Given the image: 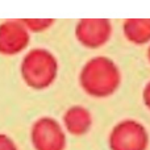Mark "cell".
I'll return each mask as SVG.
<instances>
[{
  "label": "cell",
  "instance_id": "obj_4",
  "mask_svg": "<svg viewBox=\"0 0 150 150\" xmlns=\"http://www.w3.org/2000/svg\"><path fill=\"white\" fill-rule=\"evenodd\" d=\"M32 144L36 150H65L66 136L55 120L44 117L32 128Z\"/></svg>",
  "mask_w": 150,
  "mask_h": 150
},
{
  "label": "cell",
  "instance_id": "obj_5",
  "mask_svg": "<svg viewBox=\"0 0 150 150\" xmlns=\"http://www.w3.org/2000/svg\"><path fill=\"white\" fill-rule=\"evenodd\" d=\"M28 42V34L18 21H7L0 25V52L16 53Z\"/></svg>",
  "mask_w": 150,
  "mask_h": 150
},
{
  "label": "cell",
  "instance_id": "obj_9",
  "mask_svg": "<svg viewBox=\"0 0 150 150\" xmlns=\"http://www.w3.org/2000/svg\"><path fill=\"white\" fill-rule=\"evenodd\" d=\"M0 150H17L12 138L5 134H0Z\"/></svg>",
  "mask_w": 150,
  "mask_h": 150
},
{
  "label": "cell",
  "instance_id": "obj_8",
  "mask_svg": "<svg viewBox=\"0 0 150 150\" xmlns=\"http://www.w3.org/2000/svg\"><path fill=\"white\" fill-rule=\"evenodd\" d=\"M125 33L136 42H144L150 38V20L133 18L125 23Z\"/></svg>",
  "mask_w": 150,
  "mask_h": 150
},
{
  "label": "cell",
  "instance_id": "obj_2",
  "mask_svg": "<svg viewBox=\"0 0 150 150\" xmlns=\"http://www.w3.org/2000/svg\"><path fill=\"white\" fill-rule=\"evenodd\" d=\"M23 74L29 84L44 87L52 82L55 75V59L46 50L36 49L24 59Z\"/></svg>",
  "mask_w": 150,
  "mask_h": 150
},
{
  "label": "cell",
  "instance_id": "obj_3",
  "mask_svg": "<svg viewBox=\"0 0 150 150\" xmlns=\"http://www.w3.org/2000/svg\"><path fill=\"white\" fill-rule=\"evenodd\" d=\"M148 144L149 136L146 129L133 120L119 122L109 134L111 150H146Z\"/></svg>",
  "mask_w": 150,
  "mask_h": 150
},
{
  "label": "cell",
  "instance_id": "obj_1",
  "mask_svg": "<svg viewBox=\"0 0 150 150\" xmlns=\"http://www.w3.org/2000/svg\"><path fill=\"white\" fill-rule=\"evenodd\" d=\"M119 82V73L115 63L108 58L98 57L84 66L82 83L88 92L93 95L109 93Z\"/></svg>",
  "mask_w": 150,
  "mask_h": 150
},
{
  "label": "cell",
  "instance_id": "obj_10",
  "mask_svg": "<svg viewBox=\"0 0 150 150\" xmlns=\"http://www.w3.org/2000/svg\"><path fill=\"white\" fill-rule=\"evenodd\" d=\"M145 100H146V104L150 107V83L148 84V87H146V90H145Z\"/></svg>",
  "mask_w": 150,
  "mask_h": 150
},
{
  "label": "cell",
  "instance_id": "obj_7",
  "mask_svg": "<svg viewBox=\"0 0 150 150\" xmlns=\"http://www.w3.org/2000/svg\"><path fill=\"white\" fill-rule=\"evenodd\" d=\"M65 125L67 130L73 134H83L88 130L91 125V116L87 109L83 107H73L66 112Z\"/></svg>",
  "mask_w": 150,
  "mask_h": 150
},
{
  "label": "cell",
  "instance_id": "obj_11",
  "mask_svg": "<svg viewBox=\"0 0 150 150\" xmlns=\"http://www.w3.org/2000/svg\"><path fill=\"white\" fill-rule=\"evenodd\" d=\"M149 55H150V52H149Z\"/></svg>",
  "mask_w": 150,
  "mask_h": 150
},
{
  "label": "cell",
  "instance_id": "obj_6",
  "mask_svg": "<svg viewBox=\"0 0 150 150\" xmlns=\"http://www.w3.org/2000/svg\"><path fill=\"white\" fill-rule=\"evenodd\" d=\"M109 23L104 18H84L78 25V37L90 46L103 44L109 34Z\"/></svg>",
  "mask_w": 150,
  "mask_h": 150
}]
</instances>
